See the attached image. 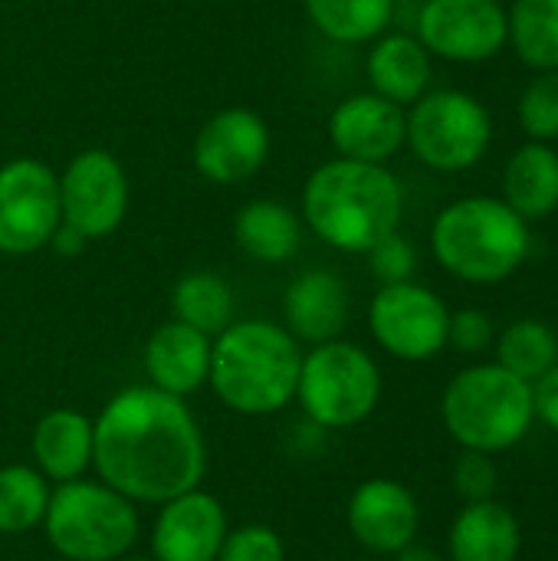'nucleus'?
I'll use <instances>...</instances> for the list:
<instances>
[{"mask_svg":"<svg viewBox=\"0 0 558 561\" xmlns=\"http://www.w3.org/2000/svg\"><path fill=\"white\" fill-rule=\"evenodd\" d=\"M92 467L132 503H168L197 490L207 473L204 434L184 398L151 385L118 391L92 421Z\"/></svg>","mask_w":558,"mask_h":561,"instance_id":"nucleus-1","label":"nucleus"},{"mask_svg":"<svg viewBox=\"0 0 558 561\" xmlns=\"http://www.w3.org/2000/svg\"><path fill=\"white\" fill-rule=\"evenodd\" d=\"M405 210V191L385 164L335 158L319 164L303 187V220L342 253H368L395 233Z\"/></svg>","mask_w":558,"mask_h":561,"instance_id":"nucleus-2","label":"nucleus"},{"mask_svg":"<svg viewBox=\"0 0 558 561\" xmlns=\"http://www.w3.org/2000/svg\"><path fill=\"white\" fill-rule=\"evenodd\" d=\"M303 352L276 322L240 319L214 339L210 378L214 394L237 414L263 417L296 398Z\"/></svg>","mask_w":558,"mask_h":561,"instance_id":"nucleus-3","label":"nucleus"},{"mask_svg":"<svg viewBox=\"0 0 558 561\" xmlns=\"http://www.w3.org/2000/svg\"><path fill=\"white\" fill-rule=\"evenodd\" d=\"M431 247L451 276L503 283L529 256V224L500 197H464L437 214Z\"/></svg>","mask_w":558,"mask_h":561,"instance_id":"nucleus-4","label":"nucleus"},{"mask_svg":"<svg viewBox=\"0 0 558 561\" xmlns=\"http://www.w3.org/2000/svg\"><path fill=\"white\" fill-rule=\"evenodd\" d=\"M441 411L451 437L480 454L510 450L536 421L533 385L503 365H477L460 371L447 385Z\"/></svg>","mask_w":558,"mask_h":561,"instance_id":"nucleus-5","label":"nucleus"},{"mask_svg":"<svg viewBox=\"0 0 558 561\" xmlns=\"http://www.w3.org/2000/svg\"><path fill=\"white\" fill-rule=\"evenodd\" d=\"M43 529L62 559L115 561L138 539V513L128 496L79 477L49 493Z\"/></svg>","mask_w":558,"mask_h":561,"instance_id":"nucleus-6","label":"nucleus"},{"mask_svg":"<svg viewBox=\"0 0 558 561\" xmlns=\"http://www.w3.org/2000/svg\"><path fill=\"white\" fill-rule=\"evenodd\" d=\"M296 398L316 427H355L375 411L382 398V375L365 348L332 339L303 355Z\"/></svg>","mask_w":558,"mask_h":561,"instance_id":"nucleus-7","label":"nucleus"},{"mask_svg":"<svg viewBox=\"0 0 558 561\" xmlns=\"http://www.w3.org/2000/svg\"><path fill=\"white\" fill-rule=\"evenodd\" d=\"M405 145H411L414 158L434 171L474 168L493 138V122L483 102L457 89L424 92L411 112H405Z\"/></svg>","mask_w":558,"mask_h":561,"instance_id":"nucleus-8","label":"nucleus"},{"mask_svg":"<svg viewBox=\"0 0 558 561\" xmlns=\"http://www.w3.org/2000/svg\"><path fill=\"white\" fill-rule=\"evenodd\" d=\"M62 224L59 174L39 158L0 164V253L26 256L49 243Z\"/></svg>","mask_w":558,"mask_h":561,"instance_id":"nucleus-9","label":"nucleus"},{"mask_svg":"<svg viewBox=\"0 0 558 561\" xmlns=\"http://www.w3.org/2000/svg\"><path fill=\"white\" fill-rule=\"evenodd\" d=\"M451 312L437 293L418 283L382 286L368 309L375 342L401 362H428L447 345Z\"/></svg>","mask_w":558,"mask_h":561,"instance_id":"nucleus-10","label":"nucleus"},{"mask_svg":"<svg viewBox=\"0 0 558 561\" xmlns=\"http://www.w3.org/2000/svg\"><path fill=\"white\" fill-rule=\"evenodd\" d=\"M62 224L76 227L86 240H102L118 230L128 210V174L105 148L79 151L59 174Z\"/></svg>","mask_w":558,"mask_h":561,"instance_id":"nucleus-11","label":"nucleus"},{"mask_svg":"<svg viewBox=\"0 0 558 561\" xmlns=\"http://www.w3.org/2000/svg\"><path fill=\"white\" fill-rule=\"evenodd\" d=\"M418 39L431 56L483 62L506 46V10L497 0H424Z\"/></svg>","mask_w":558,"mask_h":561,"instance_id":"nucleus-12","label":"nucleus"},{"mask_svg":"<svg viewBox=\"0 0 558 561\" xmlns=\"http://www.w3.org/2000/svg\"><path fill=\"white\" fill-rule=\"evenodd\" d=\"M270 154L266 122L243 105L214 112L194 138V168L214 184H240L253 178Z\"/></svg>","mask_w":558,"mask_h":561,"instance_id":"nucleus-13","label":"nucleus"},{"mask_svg":"<svg viewBox=\"0 0 558 561\" xmlns=\"http://www.w3.org/2000/svg\"><path fill=\"white\" fill-rule=\"evenodd\" d=\"M405 108L375 95L358 92L342 99L329 115V138L339 158L385 164L405 148Z\"/></svg>","mask_w":558,"mask_h":561,"instance_id":"nucleus-14","label":"nucleus"},{"mask_svg":"<svg viewBox=\"0 0 558 561\" xmlns=\"http://www.w3.org/2000/svg\"><path fill=\"white\" fill-rule=\"evenodd\" d=\"M227 536V513L217 496L187 490L168 503L151 529L155 561H214Z\"/></svg>","mask_w":558,"mask_h":561,"instance_id":"nucleus-15","label":"nucleus"},{"mask_svg":"<svg viewBox=\"0 0 558 561\" xmlns=\"http://www.w3.org/2000/svg\"><path fill=\"white\" fill-rule=\"evenodd\" d=\"M345 519L358 546L375 556H398L405 546L414 542L421 526L418 500L411 496V490L385 477L355 486Z\"/></svg>","mask_w":558,"mask_h":561,"instance_id":"nucleus-16","label":"nucleus"},{"mask_svg":"<svg viewBox=\"0 0 558 561\" xmlns=\"http://www.w3.org/2000/svg\"><path fill=\"white\" fill-rule=\"evenodd\" d=\"M210 355H214L210 335L171 319L148 335L145 371H148L151 388L174 394V398H187L207 385Z\"/></svg>","mask_w":558,"mask_h":561,"instance_id":"nucleus-17","label":"nucleus"},{"mask_svg":"<svg viewBox=\"0 0 558 561\" xmlns=\"http://www.w3.org/2000/svg\"><path fill=\"white\" fill-rule=\"evenodd\" d=\"M286 332L293 339L322 345L342 335L349 322V286L332 270L299 273L283 296Z\"/></svg>","mask_w":558,"mask_h":561,"instance_id":"nucleus-18","label":"nucleus"},{"mask_svg":"<svg viewBox=\"0 0 558 561\" xmlns=\"http://www.w3.org/2000/svg\"><path fill=\"white\" fill-rule=\"evenodd\" d=\"M95 427L86 414L72 408H56L43 414L33 427V460L36 470L53 483L79 480L92 467Z\"/></svg>","mask_w":558,"mask_h":561,"instance_id":"nucleus-19","label":"nucleus"},{"mask_svg":"<svg viewBox=\"0 0 558 561\" xmlns=\"http://www.w3.org/2000/svg\"><path fill=\"white\" fill-rule=\"evenodd\" d=\"M365 69L372 92L401 108L414 105L431 85V53L411 33H382L368 53Z\"/></svg>","mask_w":558,"mask_h":561,"instance_id":"nucleus-20","label":"nucleus"},{"mask_svg":"<svg viewBox=\"0 0 558 561\" xmlns=\"http://www.w3.org/2000/svg\"><path fill=\"white\" fill-rule=\"evenodd\" d=\"M503 201L529 224L558 207V151L549 141H526L503 168Z\"/></svg>","mask_w":558,"mask_h":561,"instance_id":"nucleus-21","label":"nucleus"},{"mask_svg":"<svg viewBox=\"0 0 558 561\" xmlns=\"http://www.w3.org/2000/svg\"><path fill=\"white\" fill-rule=\"evenodd\" d=\"M520 526L513 513L493 500L470 503L451 529L454 561H516Z\"/></svg>","mask_w":558,"mask_h":561,"instance_id":"nucleus-22","label":"nucleus"},{"mask_svg":"<svg viewBox=\"0 0 558 561\" xmlns=\"http://www.w3.org/2000/svg\"><path fill=\"white\" fill-rule=\"evenodd\" d=\"M237 247L257 263H286L303 247V220L283 201H250L234 220Z\"/></svg>","mask_w":558,"mask_h":561,"instance_id":"nucleus-23","label":"nucleus"},{"mask_svg":"<svg viewBox=\"0 0 558 561\" xmlns=\"http://www.w3.org/2000/svg\"><path fill=\"white\" fill-rule=\"evenodd\" d=\"M171 309L178 322L217 339L234 322V289L224 276L210 270H194L174 283Z\"/></svg>","mask_w":558,"mask_h":561,"instance_id":"nucleus-24","label":"nucleus"},{"mask_svg":"<svg viewBox=\"0 0 558 561\" xmlns=\"http://www.w3.org/2000/svg\"><path fill=\"white\" fill-rule=\"evenodd\" d=\"M506 43L536 72L558 69V0H513L506 10Z\"/></svg>","mask_w":558,"mask_h":561,"instance_id":"nucleus-25","label":"nucleus"},{"mask_svg":"<svg viewBox=\"0 0 558 561\" xmlns=\"http://www.w3.org/2000/svg\"><path fill=\"white\" fill-rule=\"evenodd\" d=\"M306 13L335 43H368L391 26L395 0H306Z\"/></svg>","mask_w":558,"mask_h":561,"instance_id":"nucleus-26","label":"nucleus"},{"mask_svg":"<svg viewBox=\"0 0 558 561\" xmlns=\"http://www.w3.org/2000/svg\"><path fill=\"white\" fill-rule=\"evenodd\" d=\"M49 493V480L39 470L26 463L0 467V536H20L43 526Z\"/></svg>","mask_w":558,"mask_h":561,"instance_id":"nucleus-27","label":"nucleus"},{"mask_svg":"<svg viewBox=\"0 0 558 561\" xmlns=\"http://www.w3.org/2000/svg\"><path fill=\"white\" fill-rule=\"evenodd\" d=\"M497 365H503L506 371H513L523 381H539L549 368H556L558 362V339L556 332L546 322L536 319H523L513 322L500 342H497Z\"/></svg>","mask_w":558,"mask_h":561,"instance_id":"nucleus-28","label":"nucleus"},{"mask_svg":"<svg viewBox=\"0 0 558 561\" xmlns=\"http://www.w3.org/2000/svg\"><path fill=\"white\" fill-rule=\"evenodd\" d=\"M520 125L529 141L558 138V69H543L520 95Z\"/></svg>","mask_w":558,"mask_h":561,"instance_id":"nucleus-29","label":"nucleus"},{"mask_svg":"<svg viewBox=\"0 0 558 561\" xmlns=\"http://www.w3.org/2000/svg\"><path fill=\"white\" fill-rule=\"evenodd\" d=\"M214 561H286V546L270 526H240L234 533L227 529Z\"/></svg>","mask_w":558,"mask_h":561,"instance_id":"nucleus-30","label":"nucleus"},{"mask_svg":"<svg viewBox=\"0 0 558 561\" xmlns=\"http://www.w3.org/2000/svg\"><path fill=\"white\" fill-rule=\"evenodd\" d=\"M368 266L378 276L382 286H395V283H408L418 270V253L414 247L395 230L388 237H382L372 250H368Z\"/></svg>","mask_w":558,"mask_h":561,"instance_id":"nucleus-31","label":"nucleus"},{"mask_svg":"<svg viewBox=\"0 0 558 561\" xmlns=\"http://www.w3.org/2000/svg\"><path fill=\"white\" fill-rule=\"evenodd\" d=\"M454 486L464 500L470 503H483L493 496L497 490V467L490 460V454L480 450H467L460 457V463L454 467Z\"/></svg>","mask_w":558,"mask_h":561,"instance_id":"nucleus-32","label":"nucleus"},{"mask_svg":"<svg viewBox=\"0 0 558 561\" xmlns=\"http://www.w3.org/2000/svg\"><path fill=\"white\" fill-rule=\"evenodd\" d=\"M447 342L457 348V352H467V355H477L483 348H490L493 342V322L487 312L480 309H460L451 316L447 322Z\"/></svg>","mask_w":558,"mask_h":561,"instance_id":"nucleus-33","label":"nucleus"},{"mask_svg":"<svg viewBox=\"0 0 558 561\" xmlns=\"http://www.w3.org/2000/svg\"><path fill=\"white\" fill-rule=\"evenodd\" d=\"M533 411L546 427L558 431V365L533 381Z\"/></svg>","mask_w":558,"mask_h":561,"instance_id":"nucleus-34","label":"nucleus"},{"mask_svg":"<svg viewBox=\"0 0 558 561\" xmlns=\"http://www.w3.org/2000/svg\"><path fill=\"white\" fill-rule=\"evenodd\" d=\"M89 240L76 230V227H69V224H59L56 227V233L49 237V243L46 247H53L59 256H76V253H82V247H86Z\"/></svg>","mask_w":558,"mask_h":561,"instance_id":"nucleus-35","label":"nucleus"},{"mask_svg":"<svg viewBox=\"0 0 558 561\" xmlns=\"http://www.w3.org/2000/svg\"><path fill=\"white\" fill-rule=\"evenodd\" d=\"M398 561H444L434 549H424V546H405L401 552H398Z\"/></svg>","mask_w":558,"mask_h":561,"instance_id":"nucleus-36","label":"nucleus"},{"mask_svg":"<svg viewBox=\"0 0 558 561\" xmlns=\"http://www.w3.org/2000/svg\"><path fill=\"white\" fill-rule=\"evenodd\" d=\"M115 561H155V559H128V556H122V559H115Z\"/></svg>","mask_w":558,"mask_h":561,"instance_id":"nucleus-37","label":"nucleus"},{"mask_svg":"<svg viewBox=\"0 0 558 561\" xmlns=\"http://www.w3.org/2000/svg\"><path fill=\"white\" fill-rule=\"evenodd\" d=\"M362 561H372V559H362Z\"/></svg>","mask_w":558,"mask_h":561,"instance_id":"nucleus-38","label":"nucleus"}]
</instances>
